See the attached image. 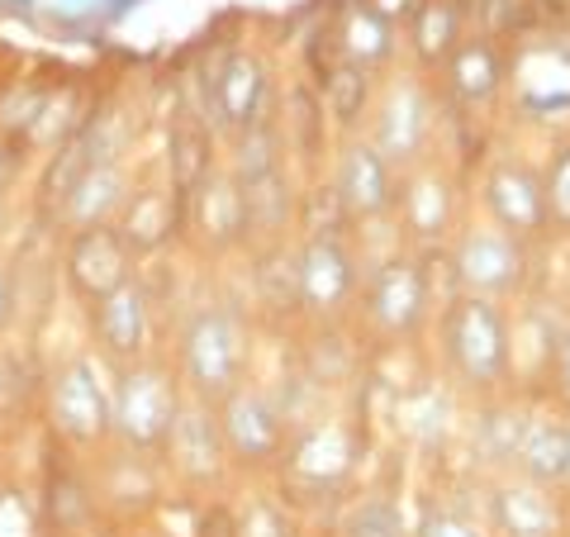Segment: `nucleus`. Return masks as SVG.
<instances>
[{"instance_id":"nucleus-16","label":"nucleus","mask_w":570,"mask_h":537,"mask_svg":"<svg viewBox=\"0 0 570 537\" xmlns=\"http://www.w3.org/2000/svg\"><path fill=\"white\" fill-rule=\"evenodd\" d=\"M33 490H39L48 537H105V514H100L91 457H81V452H71V447L43 438Z\"/></svg>"},{"instance_id":"nucleus-42","label":"nucleus","mask_w":570,"mask_h":537,"mask_svg":"<svg viewBox=\"0 0 570 537\" xmlns=\"http://www.w3.org/2000/svg\"><path fill=\"white\" fill-rule=\"evenodd\" d=\"M14 314H20V281L0 262V343H6V333L14 329Z\"/></svg>"},{"instance_id":"nucleus-37","label":"nucleus","mask_w":570,"mask_h":537,"mask_svg":"<svg viewBox=\"0 0 570 537\" xmlns=\"http://www.w3.org/2000/svg\"><path fill=\"white\" fill-rule=\"evenodd\" d=\"M0 537H48L33 480L0 467Z\"/></svg>"},{"instance_id":"nucleus-15","label":"nucleus","mask_w":570,"mask_h":537,"mask_svg":"<svg viewBox=\"0 0 570 537\" xmlns=\"http://www.w3.org/2000/svg\"><path fill=\"white\" fill-rule=\"evenodd\" d=\"M324 182L333 186L352 228H376V224H390V214H395L400 172L385 163V153L366 134L333 138L328 163H324Z\"/></svg>"},{"instance_id":"nucleus-30","label":"nucleus","mask_w":570,"mask_h":537,"mask_svg":"<svg viewBox=\"0 0 570 537\" xmlns=\"http://www.w3.org/2000/svg\"><path fill=\"white\" fill-rule=\"evenodd\" d=\"M299 191L305 182L295 176V167H281L247 186V247L299 238Z\"/></svg>"},{"instance_id":"nucleus-13","label":"nucleus","mask_w":570,"mask_h":537,"mask_svg":"<svg viewBox=\"0 0 570 537\" xmlns=\"http://www.w3.org/2000/svg\"><path fill=\"white\" fill-rule=\"evenodd\" d=\"M466 219L461 209V176L438 157H428L414 172H400V195H395V243L414 247V253H442L452 243L456 224Z\"/></svg>"},{"instance_id":"nucleus-5","label":"nucleus","mask_w":570,"mask_h":537,"mask_svg":"<svg viewBox=\"0 0 570 537\" xmlns=\"http://www.w3.org/2000/svg\"><path fill=\"white\" fill-rule=\"evenodd\" d=\"M39 428L43 438L71 447L81 457H96L115 442V371L91 348L67 352L39 381Z\"/></svg>"},{"instance_id":"nucleus-27","label":"nucleus","mask_w":570,"mask_h":537,"mask_svg":"<svg viewBox=\"0 0 570 537\" xmlns=\"http://www.w3.org/2000/svg\"><path fill=\"white\" fill-rule=\"evenodd\" d=\"M134 186H138V176L129 167V157H96V163L77 176V186L58 201V209H52L48 219L58 224L62 234H71V228L115 224Z\"/></svg>"},{"instance_id":"nucleus-32","label":"nucleus","mask_w":570,"mask_h":537,"mask_svg":"<svg viewBox=\"0 0 570 537\" xmlns=\"http://www.w3.org/2000/svg\"><path fill=\"white\" fill-rule=\"evenodd\" d=\"M224 163V138L214 134V124L200 115V110H186L167 124V153H163V172L176 191H190L195 182Z\"/></svg>"},{"instance_id":"nucleus-41","label":"nucleus","mask_w":570,"mask_h":537,"mask_svg":"<svg viewBox=\"0 0 570 537\" xmlns=\"http://www.w3.org/2000/svg\"><path fill=\"white\" fill-rule=\"evenodd\" d=\"M557 409L570 414V314H566V329H561V343H557V362H551V375H547V396Z\"/></svg>"},{"instance_id":"nucleus-24","label":"nucleus","mask_w":570,"mask_h":537,"mask_svg":"<svg viewBox=\"0 0 570 537\" xmlns=\"http://www.w3.org/2000/svg\"><path fill=\"white\" fill-rule=\"evenodd\" d=\"M438 96L456 115H485L509 91V52L494 33H466L461 48L433 71Z\"/></svg>"},{"instance_id":"nucleus-23","label":"nucleus","mask_w":570,"mask_h":537,"mask_svg":"<svg viewBox=\"0 0 570 537\" xmlns=\"http://www.w3.org/2000/svg\"><path fill=\"white\" fill-rule=\"evenodd\" d=\"M247 291L238 295L262 333L305 329V295H299V253L295 243L247 247Z\"/></svg>"},{"instance_id":"nucleus-31","label":"nucleus","mask_w":570,"mask_h":537,"mask_svg":"<svg viewBox=\"0 0 570 537\" xmlns=\"http://www.w3.org/2000/svg\"><path fill=\"white\" fill-rule=\"evenodd\" d=\"M466 6L461 0H419L409 10V25H404V48H409V67L419 71H433L452 58L466 39Z\"/></svg>"},{"instance_id":"nucleus-28","label":"nucleus","mask_w":570,"mask_h":537,"mask_svg":"<svg viewBox=\"0 0 570 537\" xmlns=\"http://www.w3.org/2000/svg\"><path fill=\"white\" fill-rule=\"evenodd\" d=\"M400 29L395 20L376 6V0H352L333 25V62L362 67L371 77H385L400 62Z\"/></svg>"},{"instance_id":"nucleus-44","label":"nucleus","mask_w":570,"mask_h":537,"mask_svg":"<svg viewBox=\"0 0 570 537\" xmlns=\"http://www.w3.org/2000/svg\"><path fill=\"white\" fill-rule=\"evenodd\" d=\"M105 537H163L153 524H138V528H115V533H105Z\"/></svg>"},{"instance_id":"nucleus-33","label":"nucleus","mask_w":570,"mask_h":537,"mask_svg":"<svg viewBox=\"0 0 570 537\" xmlns=\"http://www.w3.org/2000/svg\"><path fill=\"white\" fill-rule=\"evenodd\" d=\"M328 528L337 537H414V514H409L400 490L362 486L328 514Z\"/></svg>"},{"instance_id":"nucleus-21","label":"nucleus","mask_w":570,"mask_h":537,"mask_svg":"<svg viewBox=\"0 0 570 537\" xmlns=\"http://www.w3.org/2000/svg\"><path fill=\"white\" fill-rule=\"evenodd\" d=\"M62 285L67 295L91 310L96 300H105L110 291H119L124 281L138 276V257L129 253V243L119 238L115 224H100V228H71L62 234Z\"/></svg>"},{"instance_id":"nucleus-10","label":"nucleus","mask_w":570,"mask_h":537,"mask_svg":"<svg viewBox=\"0 0 570 537\" xmlns=\"http://www.w3.org/2000/svg\"><path fill=\"white\" fill-rule=\"evenodd\" d=\"M200 91V115L214 124V134L224 143L247 134L253 124L276 115V71L266 62V52L253 43H234L205 71Z\"/></svg>"},{"instance_id":"nucleus-3","label":"nucleus","mask_w":570,"mask_h":537,"mask_svg":"<svg viewBox=\"0 0 570 537\" xmlns=\"http://www.w3.org/2000/svg\"><path fill=\"white\" fill-rule=\"evenodd\" d=\"M438 257L395 243L362 272V295L352 310V338L366 352H409L419 348L438 314Z\"/></svg>"},{"instance_id":"nucleus-6","label":"nucleus","mask_w":570,"mask_h":537,"mask_svg":"<svg viewBox=\"0 0 570 537\" xmlns=\"http://www.w3.org/2000/svg\"><path fill=\"white\" fill-rule=\"evenodd\" d=\"M438 262L448 266V291L480 295L513 304L538 285V243H528L509 228H499L485 214H466L456 224L452 243L438 253Z\"/></svg>"},{"instance_id":"nucleus-39","label":"nucleus","mask_w":570,"mask_h":537,"mask_svg":"<svg viewBox=\"0 0 570 537\" xmlns=\"http://www.w3.org/2000/svg\"><path fill=\"white\" fill-rule=\"evenodd\" d=\"M542 195L551 238H570V134L551 143L542 157Z\"/></svg>"},{"instance_id":"nucleus-18","label":"nucleus","mask_w":570,"mask_h":537,"mask_svg":"<svg viewBox=\"0 0 570 537\" xmlns=\"http://www.w3.org/2000/svg\"><path fill=\"white\" fill-rule=\"evenodd\" d=\"M475 195H480V214L494 219L499 228L519 234L528 243L547 247L551 228H547V195H542V163H532L523 153H490L485 167L475 176Z\"/></svg>"},{"instance_id":"nucleus-29","label":"nucleus","mask_w":570,"mask_h":537,"mask_svg":"<svg viewBox=\"0 0 570 537\" xmlns=\"http://www.w3.org/2000/svg\"><path fill=\"white\" fill-rule=\"evenodd\" d=\"M513 476L566 490V480H570V414L566 409H557L551 400H532L519 457H513Z\"/></svg>"},{"instance_id":"nucleus-2","label":"nucleus","mask_w":570,"mask_h":537,"mask_svg":"<svg viewBox=\"0 0 570 537\" xmlns=\"http://www.w3.org/2000/svg\"><path fill=\"white\" fill-rule=\"evenodd\" d=\"M371 457V419L362 409H318L314 419L295 423L291 447L281 457L272 486L285 505L299 514H333L343 499L362 486V467Z\"/></svg>"},{"instance_id":"nucleus-20","label":"nucleus","mask_w":570,"mask_h":537,"mask_svg":"<svg viewBox=\"0 0 570 537\" xmlns=\"http://www.w3.org/2000/svg\"><path fill=\"white\" fill-rule=\"evenodd\" d=\"M480 518L490 537H570V495L504 471L480 480Z\"/></svg>"},{"instance_id":"nucleus-35","label":"nucleus","mask_w":570,"mask_h":537,"mask_svg":"<svg viewBox=\"0 0 570 537\" xmlns=\"http://www.w3.org/2000/svg\"><path fill=\"white\" fill-rule=\"evenodd\" d=\"M224 167L234 172L243 186H253V182H262V176L291 167V138H285V129H281V110L272 119L253 124L247 134L228 138L224 143Z\"/></svg>"},{"instance_id":"nucleus-36","label":"nucleus","mask_w":570,"mask_h":537,"mask_svg":"<svg viewBox=\"0 0 570 537\" xmlns=\"http://www.w3.org/2000/svg\"><path fill=\"white\" fill-rule=\"evenodd\" d=\"M234 514H238V537H299V528H305V514L285 505L272 480L243 486V495L234 499Z\"/></svg>"},{"instance_id":"nucleus-19","label":"nucleus","mask_w":570,"mask_h":537,"mask_svg":"<svg viewBox=\"0 0 570 537\" xmlns=\"http://www.w3.org/2000/svg\"><path fill=\"white\" fill-rule=\"evenodd\" d=\"M91 471H96V495H100L105 533L153 524V514L171 499V480H167L163 457L129 452V447L110 442L105 452L91 457Z\"/></svg>"},{"instance_id":"nucleus-25","label":"nucleus","mask_w":570,"mask_h":537,"mask_svg":"<svg viewBox=\"0 0 570 537\" xmlns=\"http://www.w3.org/2000/svg\"><path fill=\"white\" fill-rule=\"evenodd\" d=\"M532 414L528 396H494V400H471L461 409V442H466V467L475 480L504 476L513 471V457H519L523 428Z\"/></svg>"},{"instance_id":"nucleus-46","label":"nucleus","mask_w":570,"mask_h":537,"mask_svg":"<svg viewBox=\"0 0 570 537\" xmlns=\"http://www.w3.org/2000/svg\"><path fill=\"white\" fill-rule=\"evenodd\" d=\"M566 495H570V480H566Z\"/></svg>"},{"instance_id":"nucleus-4","label":"nucleus","mask_w":570,"mask_h":537,"mask_svg":"<svg viewBox=\"0 0 570 537\" xmlns=\"http://www.w3.org/2000/svg\"><path fill=\"white\" fill-rule=\"evenodd\" d=\"M433 371L461 400L513 396L509 371V304L448 291L433 314Z\"/></svg>"},{"instance_id":"nucleus-34","label":"nucleus","mask_w":570,"mask_h":537,"mask_svg":"<svg viewBox=\"0 0 570 537\" xmlns=\"http://www.w3.org/2000/svg\"><path fill=\"white\" fill-rule=\"evenodd\" d=\"M376 86H381V77H371V71H362V67L328 62V71L318 77V105H324V119H328L333 138L366 129V115H371V100H376Z\"/></svg>"},{"instance_id":"nucleus-14","label":"nucleus","mask_w":570,"mask_h":537,"mask_svg":"<svg viewBox=\"0 0 570 537\" xmlns=\"http://www.w3.org/2000/svg\"><path fill=\"white\" fill-rule=\"evenodd\" d=\"M86 348H91L105 367H129V362H142V357L167 348L157 295H153V285L142 281V272L86 310Z\"/></svg>"},{"instance_id":"nucleus-7","label":"nucleus","mask_w":570,"mask_h":537,"mask_svg":"<svg viewBox=\"0 0 570 537\" xmlns=\"http://www.w3.org/2000/svg\"><path fill=\"white\" fill-rule=\"evenodd\" d=\"M442 115H448V105H442L438 81L428 71L390 67L376 86L362 134L385 153L395 172H414L419 163L442 153Z\"/></svg>"},{"instance_id":"nucleus-38","label":"nucleus","mask_w":570,"mask_h":537,"mask_svg":"<svg viewBox=\"0 0 570 537\" xmlns=\"http://www.w3.org/2000/svg\"><path fill=\"white\" fill-rule=\"evenodd\" d=\"M414 537H490L485 518L452 505V495H419L414 505Z\"/></svg>"},{"instance_id":"nucleus-11","label":"nucleus","mask_w":570,"mask_h":537,"mask_svg":"<svg viewBox=\"0 0 570 537\" xmlns=\"http://www.w3.org/2000/svg\"><path fill=\"white\" fill-rule=\"evenodd\" d=\"M299 295H305V329H352V310L362 295L366 257L352 234H299Z\"/></svg>"},{"instance_id":"nucleus-22","label":"nucleus","mask_w":570,"mask_h":537,"mask_svg":"<svg viewBox=\"0 0 570 537\" xmlns=\"http://www.w3.org/2000/svg\"><path fill=\"white\" fill-rule=\"evenodd\" d=\"M566 329V310L557 300L528 291L523 300L509 304V371H513V396L542 400L547 375L557 362V343Z\"/></svg>"},{"instance_id":"nucleus-45","label":"nucleus","mask_w":570,"mask_h":537,"mask_svg":"<svg viewBox=\"0 0 570 537\" xmlns=\"http://www.w3.org/2000/svg\"><path fill=\"white\" fill-rule=\"evenodd\" d=\"M299 537H337V533L328 528V518H324V524H309V518H305V528H299Z\"/></svg>"},{"instance_id":"nucleus-9","label":"nucleus","mask_w":570,"mask_h":537,"mask_svg":"<svg viewBox=\"0 0 570 537\" xmlns=\"http://www.w3.org/2000/svg\"><path fill=\"white\" fill-rule=\"evenodd\" d=\"M110 371H115V447L163 457L176 414L186 404V385L176 375L167 348L142 357V362L110 367Z\"/></svg>"},{"instance_id":"nucleus-12","label":"nucleus","mask_w":570,"mask_h":537,"mask_svg":"<svg viewBox=\"0 0 570 537\" xmlns=\"http://www.w3.org/2000/svg\"><path fill=\"white\" fill-rule=\"evenodd\" d=\"M163 467L171 480V495L186 499H209V495H234L238 476L228 467V447L219 433V409L209 400L186 396L176 428L163 447Z\"/></svg>"},{"instance_id":"nucleus-17","label":"nucleus","mask_w":570,"mask_h":537,"mask_svg":"<svg viewBox=\"0 0 570 537\" xmlns=\"http://www.w3.org/2000/svg\"><path fill=\"white\" fill-rule=\"evenodd\" d=\"M181 247L200 262H228L247 253V186L224 163L186 191Z\"/></svg>"},{"instance_id":"nucleus-43","label":"nucleus","mask_w":570,"mask_h":537,"mask_svg":"<svg viewBox=\"0 0 570 537\" xmlns=\"http://www.w3.org/2000/svg\"><path fill=\"white\" fill-rule=\"evenodd\" d=\"M14 172H20V153H14V143L0 138V191L14 182Z\"/></svg>"},{"instance_id":"nucleus-40","label":"nucleus","mask_w":570,"mask_h":537,"mask_svg":"<svg viewBox=\"0 0 570 537\" xmlns=\"http://www.w3.org/2000/svg\"><path fill=\"white\" fill-rule=\"evenodd\" d=\"M186 537H238V514L228 495H209V499H190L186 514Z\"/></svg>"},{"instance_id":"nucleus-1","label":"nucleus","mask_w":570,"mask_h":537,"mask_svg":"<svg viewBox=\"0 0 570 537\" xmlns=\"http://www.w3.org/2000/svg\"><path fill=\"white\" fill-rule=\"evenodd\" d=\"M257 338H262L257 319L247 314L238 295L209 291L181 304V314L171 319L167 357L176 375H181L186 396L219 404L224 396H234L243 381L257 375Z\"/></svg>"},{"instance_id":"nucleus-26","label":"nucleus","mask_w":570,"mask_h":537,"mask_svg":"<svg viewBox=\"0 0 570 537\" xmlns=\"http://www.w3.org/2000/svg\"><path fill=\"white\" fill-rule=\"evenodd\" d=\"M115 228H119V238L129 243L138 266L163 257L167 247H181L186 195L167 182V172L163 176H138V186L129 191V201H124Z\"/></svg>"},{"instance_id":"nucleus-8","label":"nucleus","mask_w":570,"mask_h":537,"mask_svg":"<svg viewBox=\"0 0 570 537\" xmlns=\"http://www.w3.org/2000/svg\"><path fill=\"white\" fill-rule=\"evenodd\" d=\"M214 409H219V433H224L228 467H234L238 486L272 480L281 471V457L295 433V419H291V409L281 404L276 385L253 375V381H243L234 396H224Z\"/></svg>"}]
</instances>
